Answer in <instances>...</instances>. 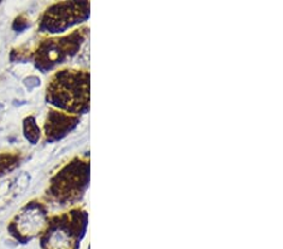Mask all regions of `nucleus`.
Segmentation results:
<instances>
[{"mask_svg":"<svg viewBox=\"0 0 283 249\" xmlns=\"http://www.w3.org/2000/svg\"><path fill=\"white\" fill-rule=\"evenodd\" d=\"M48 101L71 113H86L89 108V74L85 71L58 72L48 86Z\"/></svg>","mask_w":283,"mask_h":249,"instance_id":"nucleus-1","label":"nucleus"},{"mask_svg":"<svg viewBox=\"0 0 283 249\" xmlns=\"http://www.w3.org/2000/svg\"><path fill=\"white\" fill-rule=\"evenodd\" d=\"M89 181V165L77 160L58 174L51 186V194L61 204H73L81 199Z\"/></svg>","mask_w":283,"mask_h":249,"instance_id":"nucleus-2","label":"nucleus"},{"mask_svg":"<svg viewBox=\"0 0 283 249\" xmlns=\"http://www.w3.org/2000/svg\"><path fill=\"white\" fill-rule=\"evenodd\" d=\"M89 17L87 1H66L51 6L43 17L42 28L48 33H62L68 28L82 23Z\"/></svg>","mask_w":283,"mask_h":249,"instance_id":"nucleus-3","label":"nucleus"},{"mask_svg":"<svg viewBox=\"0 0 283 249\" xmlns=\"http://www.w3.org/2000/svg\"><path fill=\"white\" fill-rule=\"evenodd\" d=\"M87 215L85 212L74 210L68 215L62 216L51 227L47 234V249H73L76 244V231H83Z\"/></svg>","mask_w":283,"mask_h":249,"instance_id":"nucleus-4","label":"nucleus"},{"mask_svg":"<svg viewBox=\"0 0 283 249\" xmlns=\"http://www.w3.org/2000/svg\"><path fill=\"white\" fill-rule=\"evenodd\" d=\"M85 36L77 31L70 36L58 40H48L38 51V67L51 68L54 64L62 63L67 57L76 54Z\"/></svg>","mask_w":283,"mask_h":249,"instance_id":"nucleus-5","label":"nucleus"},{"mask_svg":"<svg viewBox=\"0 0 283 249\" xmlns=\"http://www.w3.org/2000/svg\"><path fill=\"white\" fill-rule=\"evenodd\" d=\"M14 225L20 235L33 237L46 225V210L38 204H31L18 215Z\"/></svg>","mask_w":283,"mask_h":249,"instance_id":"nucleus-6","label":"nucleus"},{"mask_svg":"<svg viewBox=\"0 0 283 249\" xmlns=\"http://www.w3.org/2000/svg\"><path fill=\"white\" fill-rule=\"evenodd\" d=\"M77 122H78V119L76 117L52 111L49 113L48 121L46 124L47 136L51 139H61L76 127Z\"/></svg>","mask_w":283,"mask_h":249,"instance_id":"nucleus-7","label":"nucleus"},{"mask_svg":"<svg viewBox=\"0 0 283 249\" xmlns=\"http://www.w3.org/2000/svg\"><path fill=\"white\" fill-rule=\"evenodd\" d=\"M25 136H27L28 140H31L33 143L37 142L40 136L39 127H38L34 119H32V117L25 120Z\"/></svg>","mask_w":283,"mask_h":249,"instance_id":"nucleus-8","label":"nucleus"}]
</instances>
